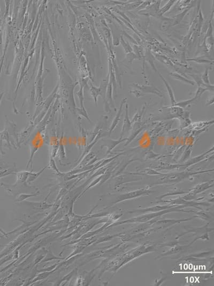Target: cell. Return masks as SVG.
<instances>
[{
    "instance_id": "6",
    "label": "cell",
    "mask_w": 214,
    "mask_h": 286,
    "mask_svg": "<svg viewBox=\"0 0 214 286\" xmlns=\"http://www.w3.org/2000/svg\"><path fill=\"white\" fill-rule=\"evenodd\" d=\"M198 99L197 97L194 96V97H193V98H191V99L185 101H180L178 103H176L175 105L171 106H178V107H180L181 109H184V108L187 107L188 106H189V105H191L193 101L197 100Z\"/></svg>"
},
{
    "instance_id": "12",
    "label": "cell",
    "mask_w": 214,
    "mask_h": 286,
    "mask_svg": "<svg viewBox=\"0 0 214 286\" xmlns=\"http://www.w3.org/2000/svg\"><path fill=\"white\" fill-rule=\"evenodd\" d=\"M187 60L193 61V62L198 63H204V64H210V62H211V61L209 60L204 59V58H202L201 59V58L200 57L196 58H194V59H187Z\"/></svg>"
},
{
    "instance_id": "3",
    "label": "cell",
    "mask_w": 214,
    "mask_h": 286,
    "mask_svg": "<svg viewBox=\"0 0 214 286\" xmlns=\"http://www.w3.org/2000/svg\"><path fill=\"white\" fill-rule=\"evenodd\" d=\"M126 101V98H125V99H123V101H121V106H120V109L118 110V112H117V115L115 116V119L113 120V124H112V126H111V131L113 130L115 128L116 126L119 123V121L121 120V113H122V111H123V108L124 105L125 104V103Z\"/></svg>"
},
{
    "instance_id": "10",
    "label": "cell",
    "mask_w": 214,
    "mask_h": 286,
    "mask_svg": "<svg viewBox=\"0 0 214 286\" xmlns=\"http://www.w3.org/2000/svg\"><path fill=\"white\" fill-rule=\"evenodd\" d=\"M202 81L206 85H210V81L209 78V69L207 68L204 74H202L201 78Z\"/></svg>"
},
{
    "instance_id": "8",
    "label": "cell",
    "mask_w": 214,
    "mask_h": 286,
    "mask_svg": "<svg viewBox=\"0 0 214 286\" xmlns=\"http://www.w3.org/2000/svg\"><path fill=\"white\" fill-rule=\"evenodd\" d=\"M176 2V1H169L167 4H165L164 6H163L160 10H159L158 13L160 16H162L163 14H164L165 13H167L170 9V8Z\"/></svg>"
},
{
    "instance_id": "9",
    "label": "cell",
    "mask_w": 214,
    "mask_h": 286,
    "mask_svg": "<svg viewBox=\"0 0 214 286\" xmlns=\"http://www.w3.org/2000/svg\"><path fill=\"white\" fill-rule=\"evenodd\" d=\"M189 10V8L185 10H184L183 12H181L180 13L177 14V16L175 17V18L173 19V24H172V26L178 24L183 20L184 17L185 16L186 14H187V13H188V11Z\"/></svg>"
},
{
    "instance_id": "1",
    "label": "cell",
    "mask_w": 214,
    "mask_h": 286,
    "mask_svg": "<svg viewBox=\"0 0 214 286\" xmlns=\"http://www.w3.org/2000/svg\"><path fill=\"white\" fill-rule=\"evenodd\" d=\"M132 86H135L137 88L139 89V90L142 91V93H151L156 95H159L160 96H162V93L160 91L156 88L155 87L152 86H140L137 84H133Z\"/></svg>"
},
{
    "instance_id": "5",
    "label": "cell",
    "mask_w": 214,
    "mask_h": 286,
    "mask_svg": "<svg viewBox=\"0 0 214 286\" xmlns=\"http://www.w3.org/2000/svg\"><path fill=\"white\" fill-rule=\"evenodd\" d=\"M128 103H126V109H125V119L124 121V124L123 126V129L121 132V135H123L124 132H125V130H128L130 128L131 126V122H130L129 119V114H128Z\"/></svg>"
},
{
    "instance_id": "7",
    "label": "cell",
    "mask_w": 214,
    "mask_h": 286,
    "mask_svg": "<svg viewBox=\"0 0 214 286\" xmlns=\"http://www.w3.org/2000/svg\"><path fill=\"white\" fill-rule=\"evenodd\" d=\"M173 19H164L160 23V29L162 31H167L169 27L172 26Z\"/></svg>"
},
{
    "instance_id": "11",
    "label": "cell",
    "mask_w": 214,
    "mask_h": 286,
    "mask_svg": "<svg viewBox=\"0 0 214 286\" xmlns=\"http://www.w3.org/2000/svg\"><path fill=\"white\" fill-rule=\"evenodd\" d=\"M121 45L123 47L124 49L125 50V51L126 53H131L132 52V49L131 47H130L129 44L127 42H126L124 40L123 38L121 36Z\"/></svg>"
},
{
    "instance_id": "4",
    "label": "cell",
    "mask_w": 214,
    "mask_h": 286,
    "mask_svg": "<svg viewBox=\"0 0 214 286\" xmlns=\"http://www.w3.org/2000/svg\"><path fill=\"white\" fill-rule=\"evenodd\" d=\"M170 76H171L172 78H173L177 80L180 81L185 83L189 84V85H192V86L195 85L194 82L192 81L189 80L188 79H187V78L184 77L183 76H182L180 74L177 73H175V72L170 73Z\"/></svg>"
},
{
    "instance_id": "2",
    "label": "cell",
    "mask_w": 214,
    "mask_h": 286,
    "mask_svg": "<svg viewBox=\"0 0 214 286\" xmlns=\"http://www.w3.org/2000/svg\"><path fill=\"white\" fill-rule=\"evenodd\" d=\"M160 78H162V80L163 81V82L164 83L165 86L166 88L168 90L169 97H170V99L171 100V104H172V106H173L176 103L173 90L171 88V86H170V85H169V83L167 81L165 80V78L161 75V74H160Z\"/></svg>"
}]
</instances>
